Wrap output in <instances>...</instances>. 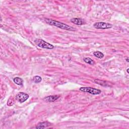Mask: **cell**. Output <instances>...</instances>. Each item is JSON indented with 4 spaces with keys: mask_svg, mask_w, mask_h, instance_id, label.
<instances>
[{
    "mask_svg": "<svg viewBox=\"0 0 129 129\" xmlns=\"http://www.w3.org/2000/svg\"><path fill=\"white\" fill-rule=\"evenodd\" d=\"M60 96L59 95H51L45 97L43 100L46 102H54L57 100L59 98Z\"/></svg>",
    "mask_w": 129,
    "mask_h": 129,
    "instance_id": "8",
    "label": "cell"
},
{
    "mask_svg": "<svg viewBox=\"0 0 129 129\" xmlns=\"http://www.w3.org/2000/svg\"><path fill=\"white\" fill-rule=\"evenodd\" d=\"M126 60H127V62H129V59H128V58H127Z\"/></svg>",
    "mask_w": 129,
    "mask_h": 129,
    "instance_id": "15",
    "label": "cell"
},
{
    "mask_svg": "<svg viewBox=\"0 0 129 129\" xmlns=\"http://www.w3.org/2000/svg\"><path fill=\"white\" fill-rule=\"evenodd\" d=\"M83 60L85 62H86L87 64H89V65H93L95 64L94 61L90 58H85L83 59Z\"/></svg>",
    "mask_w": 129,
    "mask_h": 129,
    "instance_id": "13",
    "label": "cell"
},
{
    "mask_svg": "<svg viewBox=\"0 0 129 129\" xmlns=\"http://www.w3.org/2000/svg\"><path fill=\"white\" fill-rule=\"evenodd\" d=\"M94 27L96 29H110L112 27V25L110 23H107L105 22H96L93 25Z\"/></svg>",
    "mask_w": 129,
    "mask_h": 129,
    "instance_id": "5",
    "label": "cell"
},
{
    "mask_svg": "<svg viewBox=\"0 0 129 129\" xmlns=\"http://www.w3.org/2000/svg\"><path fill=\"white\" fill-rule=\"evenodd\" d=\"M93 55L95 56V57L98 58V59H102L104 57V54L100 52V51H95V52L93 53Z\"/></svg>",
    "mask_w": 129,
    "mask_h": 129,
    "instance_id": "10",
    "label": "cell"
},
{
    "mask_svg": "<svg viewBox=\"0 0 129 129\" xmlns=\"http://www.w3.org/2000/svg\"><path fill=\"white\" fill-rule=\"evenodd\" d=\"M32 80L34 82V83H40V82H42V78L39 76H35L33 77Z\"/></svg>",
    "mask_w": 129,
    "mask_h": 129,
    "instance_id": "12",
    "label": "cell"
},
{
    "mask_svg": "<svg viewBox=\"0 0 129 129\" xmlns=\"http://www.w3.org/2000/svg\"><path fill=\"white\" fill-rule=\"evenodd\" d=\"M14 104V99H12V100L11 101H10V100L9 99V100H8V101L7 102V105H9V106H11V105H13Z\"/></svg>",
    "mask_w": 129,
    "mask_h": 129,
    "instance_id": "14",
    "label": "cell"
},
{
    "mask_svg": "<svg viewBox=\"0 0 129 129\" xmlns=\"http://www.w3.org/2000/svg\"><path fill=\"white\" fill-rule=\"evenodd\" d=\"M53 125L52 123H50L49 122H42V123H38L37 126L36 127V128L37 129H45V128H49V126Z\"/></svg>",
    "mask_w": 129,
    "mask_h": 129,
    "instance_id": "7",
    "label": "cell"
},
{
    "mask_svg": "<svg viewBox=\"0 0 129 129\" xmlns=\"http://www.w3.org/2000/svg\"><path fill=\"white\" fill-rule=\"evenodd\" d=\"M80 90L82 92L88 93L93 95H98L101 93V91L100 90L92 87H81Z\"/></svg>",
    "mask_w": 129,
    "mask_h": 129,
    "instance_id": "3",
    "label": "cell"
},
{
    "mask_svg": "<svg viewBox=\"0 0 129 129\" xmlns=\"http://www.w3.org/2000/svg\"><path fill=\"white\" fill-rule=\"evenodd\" d=\"M94 82L98 84H99L101 86H107V84L106 83V82L105 81H102V80H100L98 79H95L94 80Z\"/></svg>",
    "mask_w": 129,
    "mask_h": 129,
    "instance_id": "11",
    "label": "cell"
},
{
    "mask_svg": "<svg viewBox=\"0 0 129 129\" xmlns=\"http://www.w3.org/2000/svg\"><path fill=\"white\" fill-rule=\"evenodd\" d=\"M29 98L28 94L24 92H19L16 95L15 98L19 102L23 103L26 101Z\"/></svg>",
    "mask_w": 129,
    "mask_h": 129,
    "instance_id": "4",
    "label": "cell"
},
{
    "mask_svg": "<svg viewBox=\"0 0 129 129\" xmlns=\"http://www.w3.org/2000/svg\"><path fill=\"white\" fill-rule=\"evenodd\" d=\"M127 73H129V69H127Z\"/></svg>",
    "mask_w": 129,
    "mask_h": 129,
    "instance_id": "16",
    "label": "cell"
},
{
    "mask_svg": "<svg viewBox=\"0 0 129 129\" xmlns=\"http://www.w3.org/2000/svg\"><path fill=\"white\" fill-rule=\"evenodd\" d=\"M13 81L14 83L18 85H22L23 84V80L19 77H15L14 78Z\"/></svg>",
    "mask_w": 129,
    "mask_h": 129,
    "instance_id": "9",
    "label": "cell"
},
{
    "mask_svg": "<svg viewBox=\"0 0 129 129\" xmlns=\"http://www.w3.org/2000/svg\"><path fill=\"white\" fill-rule=\"evenodd\" d=\"M71 22L77 25H82L86 24L85 20L82 18H74L71 19Z\"/></svg>",
    "mask_w": 129,
    "mask_h": 129,
    "instance_id": "6",
    "label": "cell"
},
{
    "mask_svg": "<svg viewBox=\"0 0 129 129\" xmlns=\"http://www.w3.org/2000/svg\"><path fill=\"white\" fill-rule=\"evenodd\" d=\"M44 21L46 23L50 25L54 26H55L58 28L64 29L66 30H68V31H75L76 30V29L74 28L71 26L62 23L58 21H55V20H54L50 19L45 18Z\"/></svg>",
    "mask_w": 129,
    "mask_h": 129,
    "instance_id": "1",
    "label": "cell"
},
{
    "mask_svg": "<svg viewBox=\"0 0 129 129\" xmlns=\"http://www.w3.org/2000/svg\"><path fill=\"white\" fill-rule=\"evenodd\" d=\"M35 43L40 48L52 49L54 48V46L47 42H45L42 39H37L34 41Z\"/></svg>",
    "mask_w": 129,
    "mask_h": 129,
    "instance_id": "2",
    "label": "cell"
}]
</instances>
